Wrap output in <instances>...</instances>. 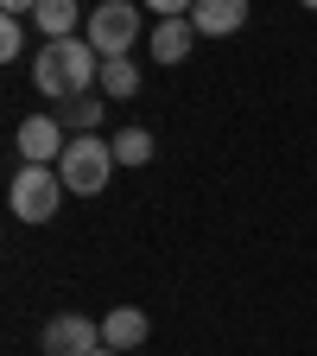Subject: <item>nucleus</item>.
Listing matches in <instances>:
<instances>
[{
	"label": "nucleus",
	"instance_id": "10",
	"mask_svg": "<svg viewBox=\"0 0 317 356\" xmlns=\"http://www.w3.org/2000/svg\"><path fill=\"white\" fill-rule=\"evenodd\" d=\"M32 26H38V38H76L83 0H38V7H32Z\"/></svg>",
	"mask_w": 317,
	"mask_h": 356
},
{
	"label": "nucleus",
	"instance_id": "4",
	"mask_svg": "<svg viewBox=\"0 0 317 356\" xmlns=\"http://www.w3.org/2000/svg\"><path fill=\"white\" fill-rule=\"evenodd\" d=\"M83 38L96 44V58H127L140 44V0H96Z\"/></svg>",
	"mask_w": 317,
	"mask_h": 356
},
{
	"label": "nucleus",
	"instance_id": "15",
	"mask_svg": "<svg viewBox=\"0 0 317 356\" xmlns=\"http://www.w3.org/2000/svg\"><path fill=\"white\" fill-rule=\"evenodd\" d=\"M146 13H159V19H191V7L197 0H140Z\"/></svg>",
	"mask_w": 317,
	"mask_h": 356
},
{
	"label": "nucleus",
	"instance_id": "7",
	"mask_svg": "<svg viewBox=\"0 0 317 356\" xmlns=\"http://www.w3.org/2000/svg\"><path fill=\"white\" fill-rule=\"evenodd\" d=\"M146 337H153V318H146L140 305H114L108 318H102V343L121 350V356H127V350H140Z\"/></svg>",
	"mask_w": 317,
	"mask_h": 356
},
{
	"label": "nucleus",
	"instance_id": "14",
	"mask_svg": "<svg viewBox=\"0 0 317 356\" xmlns=\"http://www.w3.org/2000/svg\"><path fill=\"white\" fill-rule=\"evenodd\" d=\"M0 58H7V64L26 58V19H13V13L0 19Z\"/></svg>",
	"mask_w": 317,
	"mask_h": 356
},
{
	"label": "nucleus",
	"instance_id": "9",
	"mask_svg": "<svg viewBox=\"0 0 317 356\" xmlns=\"http://www.w3.org/2000/svg\"><path fill=\"white\" fill-rule=\"evenodd\" d=\"M191 26L203 38H229V32L248 26V0H197V7H191Z\"/></svg>",
	"mask_w": 317,
	"mask_h": 356
},
{
	"label": "nucleus",
	"instance_id": "17",
	"mask_svg": "<svg viewBox=\"0 0 317 356\" xmlns=\"http://www.w3.org/2000/svg\"><path fill=\"white\" fill-rule=\"evenodd\" d=\"M96 356H121V350H108V343H102V350H96Z\"/></svg>",
	"mask_w": 317,
	"mask_h": 356
},
{
	"label": "nucleus",
	"instance_id": "12",
	"mask_svg": "<svg viewBox=\"0 0 317 356\" xmlns=\"http://www.w3.org/2000/svg\"><path fill=\"white\" fill-rule=\"evenodd\" d=\"M102 96L108 102H133V96H140V64H133V58H102Z\"/></svg>",
	"mask_w": 317,
	"mask_h": 356
},
{
	"label": "nucleus",
	"instance_id": "18",
	"mask_svg": "<svg viewBox=\"0 0 317 356\" xmlns=\"http://www.w3.org/2000/svg\"><path fill=\"white\" fill-rule=\"evenodd\" d=\"M298 7H311V13H317V0H298Z\"/></svg>",
	"mask_w": 317,
	"mask_h": 356
},
{
	"label": "nucleus",
	"instance_id": "5",
	"mask_svg": "<svg viewBox=\"0 0 317 356\" xmlns=\"http://www.w3.org/2000/svg\"><path fill=\"white\" fill-rule=\"evenodd\" d=\"M38 350L44 356H96L102 350V318H89V312H58V318H44Z\"/></svg>",
	"mask_w": 317,
	"mask_h": 356
},
{
	"label": "nucleus",
	"instance_id": "16",
	"mask_svg": "<svg viewBox=\"0 0 317 356\" xmlns=\"http://www.w3.org/2000/svg\"><path fill=\"white\" fill-rule=\"evenodd\" d=\"M32 7L38 0H0V13H13V19H32Z\"/></svg>",
	"mask_w": 317,
	"mask_h": 356
},
{
	"label": "nucleus",
	"instance_id": "13",
	"mask_svg": "<svg viewBox=\"0 0 317 356\" xmlns=\"http://www.w3.org/2000/svg\"><path fill=\"white\" fill-rule=\"evenodd\" d=\"M108 140H114V159L121 165H146L153 159V134L146 127H121V134H108Z\"/></svg>",
	"mask_w": 317,
	"mask_h": 356
},
{
	"label": "nucleus",
	"instance_id": "1",
	"mask_svg": "<svg viewBox=\"0 0 317 356\" xmlns=\"http://www.w3.org/2000/svg\"><path fill=\"white\" fill-rule=\"evenodd\" d=\"M102 83V58L83 32L76 38H44L32 51V89L44 102H70V96H89Z\"/></svg>",
	"mask_w": 317,
	"mask_h": 356
},
{
	"label": "nucleus",
	"instance_id": "3",
	"mask_svg": "<svg viewBox=\"0 0 317 356\" xmlns=\"http://www.w3.org/2000/svg\"><path fill=\"white\" fill-rule=\"evenodd\" d=\"M64 197H70V185L58 178V165H19L13 185H7V204L19 222H51L64 210Z\"/></svg>",
	"mask_w": 317,
	"mask_h": 356
},
{
	"label": "nucleus",
	"instance_id": "8",
	"mask_svg": "<svg viewBox=\"0 0 317 356\" xmlns=\"http://www.w3.org/2000/svg\"><path fill=\"white\" fill-rule=\"evenodd\" d=\"M197 38H203V32H197L191 19H159L153 38H146V51H153V64H185Z\"/></svg>",
	"mask_w": 317,
	"mask_h": 356
},
{
	"label": "nucleus",
	"instance_id": "11",
	"mask_svg": "<svg viewBox=\"0 0 317 356\" xmlns=\"http://www.w3.org/2000/svg\"><path fill=\"white\" fill-rule=\"evenodd\" d=\"M51 115L64 121V134H96V127H102V115H108V96H102V89H89V96H70V102H58Z\"/></svg>",
	"mask_w": 317,
	"mask_h": 356
},
{
	"label": "nucleus",
	"instance_id": "6",
	"mask_svg": "<svg viewBox=\"0 0 317 356\" xmlns=\"http://www.w3.org/2000/svg\"><path fill=\"white\" fill-rule=\"evenodd\" d=\"M13 147H19V165H58L64 147H70V134L58 115H26L19 134H13Z\"/></svg>",
	"mask_w": 317,
	"mask_h": 356
},
{
	"label": "nucleus",
	"instance_id": "2",
	"mask_svg": "<svg viewBox=\"0 0 317 356\" xmlns=\"http://www.w3.org/2000/svg\"><path fill=\"white\" fill-rule=\"evenodd\" d=\"M114 140H102V134H70V147L58 159V178L70 185V197H102L108 178H114Z\"/></svg>",
	"mask_w": 317,
	"mask_h": 356
}]
</instances>
